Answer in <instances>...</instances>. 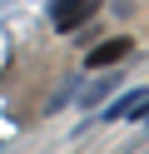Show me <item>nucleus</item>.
<instances>
[{
  "label": "nucleus",
  "instance_id": "nucleus-1",
  "mask_svg": "<svg viewBox=\"0 0 149 154\" xmlns=\"http://www.w3.org/2000/svg\"><path fill=\"white\" fill-rule=\"evenodd\" d=\"M95 10H99V0H60L55 5V30H79Z\"/></svg>",
  "mask_w": 149,
  "mask_h": 154
},
{
  "label": "nucleus",
  "instance_id": "nucleus-2",
  "mask_svg": "<svg viewBox=\"0 0 149 154\" xmlns=\"http://www.w3.org/2000/svg\"><path fill=\"white\" fill-rule=\"evenodd\" d=\"M134 50V40H129V35H114V40H104V45H95V50H89V70H104V65H119L124 60V55Z\"/></svg>",
  "mask_w": 149,
  "mask_h": 154
}]
</instances>
